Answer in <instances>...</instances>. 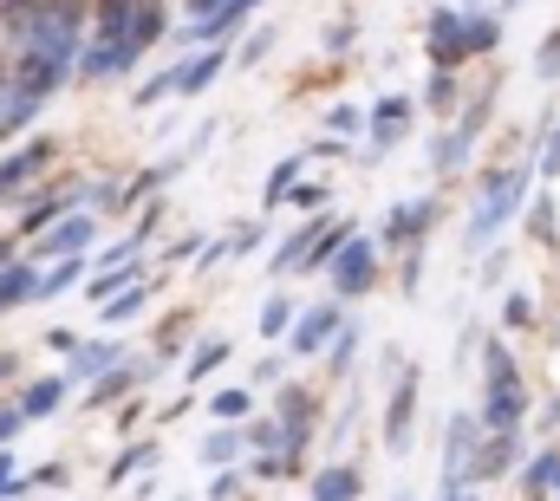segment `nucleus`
I'll use <instances>...</instances> for the list:
<instances>
[{"instance_id":"42","label":"nucleus","mask_w":560,"mask_h":501,"mask_svg":"<svg viewBox=\"0 0 560 501\" xmlns=\"http://www.w3.org/2000/svg\"><path fill=\"white\" fill-rule=\"evenodd\" d=\"M326 202H332L326 183H300V189H293V209H306V215H326Z\"/></svg>"},{"instance_id":"12","label":"nucleus","mask_w":560,"mask_h":501,"mask_svg":"<svg viewBox=\"0 0 560 501\" xmlns=\"http://www.w3.org/2000/svg\"><path fill=\"white\" fill-rule=\"evenodd\" d=\"M118 365H125V346H118V339H85V346L66 359V377H72V384H98V377H112Z\"/></svg>"},{"instance_id":"52","label":"nucleus","mask_w":560,"mask_h":501,"mask_svg":"<svg viewBox=\"0 0 560 501\" xmlns=\"http://www.w3.org/2000/svg\"><path fill=\"white\" fill-rule=\"evenodd\" d=\"M515 7H528V0H502V13H515Z\"/></svg>"},{"instance_id":"16","label":"nucleus","mask_w":560,"mask_h":501,"mask_svg":"<svg viewBox=\"0 0 560 501\" xmlns=\"http://www.w3.org/2000/svg\"><path fill=\"white\" fill-rule=\"evenodd\" d=\"M229 352H235V339H222V333H209L196 352H189V365H183V384H209V377L229 365Z\"/></svg>"},{"instance_id":"38","label":"nucleus","mask_w":560,"mask_h":501,"mask_svg":"<svg viewBox=\"0 0 560 501\" xmlns=\"http://www.w3.org/2000/svg\"><path fill=\"white\" fill-rule=\"evenodd\" d=\"M535 170H541V183H560V125L535 143Z\"/></svg>"},{"instance_id":"50","label":"nucleus","mask_w":560,"mask_h":501,"mask_svg":"<svg viewBox=\"0 0 560 501\" xmlns=\"http://www.w3.org/2000/svg\"><path fill=\"white\" fill-rule=\"evenodd\" d=\"M436 501H476V489H443Z\"/></svg>"},{"instance_id":"27","label":"nucleus","mask_w":560,"mask_h":501,"mask_svg":"<svg viewBox=\"0 0 560 501\" xmlns=\"http://www.w3.org/2000/svg\"><path fill=\"white\" fill-rule=\"evenodd\" d=\"M502 46V13H469V59H482V53H495Z\"/></svg>"},{"instance_id":"7","label":"nucleus","mask_w":560,"mask_h":501,"mask_svg":"<svg viewBox=\"0 0 560 501\" xmlns=\"http://www.w3.org/2000/svg\"><path fill=\"white\" fill-rule=\"evenodd\" d=\"M92 235H98V222H92V209H72V215H59L46 235H39V248L33 260H72V254L92 248Z\"/></svg>"},{"instance_id":"39","label":"nucleus","mask_w":560,"mask_h":501,"mask_svg":"<svg viewBox=\"0 0 560 501\" xmlns=\"http://www.w3.org/2000/svg\"><path fill=\"white\" fill-rule=\"evenodd\" d=\"M528 235L535 242H555V196L541 189V202H528Z\"/></svg>"},{"instance_id":"28","label":"nucleus","mask_w":560,"mask_h":501,"mask_svg":"<svg viewBox=\"0 0 560 501\" xmlns=\"http://www.w3.org/2000/svg\"><path fill=\"white\" fill-rule=\"evenodd\" d=\"M242 450H248V430H235V423H222V430H215V436L202 443V463H215V469H222V463H235Z\"/></svg>"},{"instance_id":"45","label":"nucleus","mask_w":560,"mask_h":501,"mask_svg":"<svg viewBox=\"0 0 560 501\" xmlns=\"http://www.w3.org/2000/svg\"><path fill=\"white\" fill-rule=\"evenodd\" d=\"M20 404H0V450H13V436H20Z\"/></svg>"},{"instance_id":"3","label":"nucleus","mask_w":560,"mask_h":501,"mask_svg":"<svg viewBox=\"0 0 560 501\" xmlns=\"http://www.w3.org/2000/svg\"><path fill=\"white\" fill-rule=\"evenodd\" d=\"M436 229V202L430 196H411V202H392L385 209V222H378V248L385 254H411V248H423V235Z\"/></svg>"},{"instance_id":"1","label":"nucleus","mask_w":560,"mask_h":501,"mask_svg":"<svg viewBox=\"0 0 560 501\" xmlns=\"http://www.w3.org/2000/svg\"><path fill=\"white\" fill-rule=\"evenodd\" d=\"M528 183H535V156L528 163H515V170H495V176H482V189H476V202H469V222H463V248L482 254L509 222H515V209L528 202Z\"/></svg>"},{"instance_id":"4","label":"nucleus","mask_w":560,"mask_h":501,"mask_svg":"<svg viewBox=\"0 0 560 501\" xmlns=\"http://www.w3.org/2000/svg\"><path fill=\"white\" fill-rule=\"evenodd\" d=\"M418 391H423L418 365H398V377H392V397H385V450H392V456H405V450H411V423H418Z\"/></svg>"},{"instance_id":"47","label":"nucleus","mask_w":560,"mask_h":501,"mask_svg":"<svg viewBox=\"0 0 560 501\" xmlns=\"http://www.w3.org/2000/svg\"><path fill=\"white\" fill-rule=\"evenodd\" d=\"M242 496V476H235V469H229V476H215V489H209V501H235Z\"/></svg>"},{"instance_id":"9","label":"nucleus","mask_w":560,"mask_h":501,"mask_svg":"<svg viewBox=\"0 0 560 501\" xmlns=\"http://www.w3.org/2000/svg\"><path fill=\"white\" fill-rule=\"evenodd\" d=\"M52 156H59V143H52V137H33L26 150H13V156L0 163V202L26 196V189H33V176H39V170H46Z\"/></svg>"},{"instance_id":"17","label":"nucleus","mask_w":560,"mask_h":501,"mask_svg":"<svg viewBox=\"0 0 560 501\" xmlns=\"http://www.w3.org/2000/svg\"><path fill=\"white\" fill-rule=\"evenodd\" d=\"M26 300H39V260L0 267V313H7V306H26Z\"/></svg>"},{"instance_id":"6","label":"nucleus","mask_w":560,"mask_h":501,"mask_svg":"<svg viewBox=\"0 0 560 501\" xmlns=\"http://www.w3.org/2000/svg\"><path fill=\"white\" fill-rule=\"evenodd\" d=\"M326 280H332V293H339V300H359V293H372V280H378V242H372V235H359L352 248L326 267Z\"/></svg>"},{"instance_id":"20","label":"nucleus","mask_w":560,"mask_h":501,"mask_svg":"<svg viewBox=\"0 0 560 501\" xmlns=\"http://www.w3.org/2000/svg\"><path fill=\"white\" fill-rule=\"evenodd\" d=\"M469 150H476V137L450 125L443 137H436V143H430V170H436V176H456V170L469 163Z\"/></svg>"},{"instance_id":"32","label":"nucleus","mask_w":560,"mask_h":501,"mask_svg":"<svg viewBox=\"0 0 560 501\" xmlns=\"http://www.w3.org/2000/svg\"><path fill=\"white\" fill-rule=\"evenodd\" d=\"M535 319H541V306H535V293H509V300H502V326H509V333H528Z\"/></svg>"},{"instance_id":"35","label":"nucleus","mask_w":560,"mask_h":501,"mask_svg":"<svg viewBox=\"0 0 560 501\" xmlns=\"http://www.w3.org/2000/svg\"><path fill=\"white\" fill-rule=\"evenodd\" d=\"M326 130H332V137H359V130H372V112H359V105H332V112H326Z\"/></svg>"},{"instance_id":"48","label":"nucleus","mask_w":560,"mask_h":501,"mask_svg":"<svg viewBox=\"0 0 560 501\" xmlns=\"http://www.w3.org/2000/svg\"><path fill=\"white\" fill-rule=\"evenodd\" d=\"M222 7H229V0H183V13H189V20H215Z\"/></svg>"},{"instance_id":"22","label":"nucleus","mask_w":560,"mask_h":501,"mask_svg":"<svg viewBox=\"0 0 560 501\" xmlns=\"http://www.w3.org/2000/svg\"><path fill=\"white\" fill-rule=\"evenodd\" d=\"M92 273V254H72V260H52L46 273H39V300H59V293H72L79 280Z\"/></svg>"},{"instance_id":"29","label":"nucleus","mask_w":560,"mask_h":501,"mask_svg":"<svg viewBox=\"0 0 560 501\" xmlns=\"http://www.w3.org/2000/svg\"><path fill=\"white\" fill-rule=\"evenodd\" d=\"M150 463H156V443H131V450H118V456H112V469H105V482L118 489L125 476H138V469H150Z\"/></svg>"},{"instance_id":"30","label":"nucleus","mask_w":560,"mask_h":501,"mask_svg":"<svg viewBox=\"0 0 560 501\" xmlns=\"http://www.w3.org/2000/svg\"><path fill=\"white\" fill-rule=\"evenodd\" d=\"M293 319H300V313H293V300H287V293H268V306H261V339H287V333H293Z\"/></svg>"},{"instance_id":"44","label":"nucleus","mask_w":560,"mask_h":501,"mask_svg":"<svg viewBox=\"0 0 560 501\" xmlns=\"http://www.w3.org/2000/svg\"><path fill=\"white\" fill-rule=\"evenodd\" d=\"M46 346H52V352H59V359H72V352H79V346H85V339H79V333H72V326H52V333H46Z\"/></svg>"},{"instance_id":"53","label":"nucleus","mask_w":560,"mask_h":501,"mask_svg":"<svg viewBox=\"0 0 560 501\" xmlns=\"http://www.w3.org/2000/svg\"><path fill=\"white\" fill-rule=\"evenodd\" d=\"M392 501H418V496H411V489H398V496H392Z\"/></svg>"},{"instance_id":"14","label":"nucleus","mask_w":560,"mask_h":501,"mask_svg":"<svg viewBox=\"0 0 560 501\" xmlns=\"http://www.w3.org/2000/svg\"><path fill=\"white\" fill-rule=\"evenodd\" d=\"M515 463H528V456H522V436H489V430H482V450H476V482H495V476H509Z\"/></svg>"},{"instance_id":"2","label":"nucleus","mask_w":560,"mask_h":501,"mask_svg":"<svg viewBox=\"0 0 560 501\" xmlns=\"http://www.w3.org/2000/svg\"><path fill=\"white\" fill-rule=\"evenodd\" d=\"M423 53H430V66L463 72V66H469V13H463V7H436V13L423 20Z\"/></svg>"},{"instance_id":"8","label":"nucleus","mask_w":560,"mask_h":501,"mask_svg":"<svg viewBox=\"0 0 560 501\" xmlns=\"http://www.w3.org/2000/svg\"><path fill=\"white\" fill-rule=\"evenodd\" d=\"M339 306L332 300H319V306H306L300 319H293V333H287V352H300V359H313V352H326L332 339H339Z\"/></svg>"},{"instance_id":"49","label":"nucleus","mask_w":560,"mask_h":501,"mask_svg":"<svg viewBox=\"0 0 560 501\" xmlns=\"http://www.w3.org/2000/svg\"><path fill=\"white\" fill-rule=\"evenodd\" d=\"M13 489H20V482H13V450H0V501L13 496Z\"/></svg>"},{"instance_id":"37","label":"nucleus","mask_w":560,"mask_h":501,"mask_svg":"<svg viewBox=\"0 0 560 501\" xmlns=\"http://www.w3.org/2000/svg\"><path fill=\"white\" fill-rule=\"evenodd\" d=\"M163 98H176V66H163L156 79H143L138 85V105L150 112V105H163Z\"/></svg>"},{"instance_id":"46","label":"nucleus","mask_w":560,"mask_h":501,"mask_svg":"<svg viewBox=\"0 0 560 501\" xmlns=\"http://www.w3.org/2000/svg\"><path fill=\"white\" fill-rule=\"evenodd\" d=\"M398 280H405V293H418V280H423V248L405 254V273H398Z\"/></svg>"},{"instance_id":"25","label":"nucleus","mask_w":560,"mask_h":501,"mask_svg":"<svg viewBox=\"0 0 560 501\" xmlns=\"http://www.w3.org/2000/svg\"><path fill=\"white\" fill-rule=\"evenodd\" d=\"M59 215H72V196H39V202H26V215H20V235H46Z\"/></svg>"},{"instance_id":"24","label":"nucleus","mask_w":560,"mask_h":501,"mask_svg":"<svg viewBox=\"0 0 560 501\" xmlns=\"http://www.w3.org/2000/svg\"><path fill=\"white\" fill-rule=\"evenodd\" d=\"M423 105H430L436 118H450V112L463 105V72H443V66H430V85H423Z\"/></svg>"},{"instance_id":"5","label":"nucleus","mask_w":560,"mask_h":501,"mask_svg":"<svg viewBox=\"0 0 560 501\" xmlns=\"http://www.w3.org/2000/svg\"><path fill=\"white\" fill-rule=\"evenodd\" d=\"M476 450H482V417H450V430H443V489H469Z\"/></svg>"},{"instance_id":"33","label":"nucleus","mask_w":560,"mask_h":501,"mask_svg":"<svg viewBox=\"0 0 560 501\" xmlns=\"http://www.w3.org/2000/svg\"><path fill=\"white\" fill-rule=\"evenodd\" d=\"M189 346V313H170L163 326H156V359H176Z\"/></svg>"},{"instance_id":"31","label":"nucleus","mask_w":560,"mask_h":501,"mask_svg":"<svg viewBox=\"0 0 560 501\" xmlns=\"http://www.w3.org/2000/svg\"><path fill=\"white\" fill-rule=\"evenodd\" d=\"M209 410H215L222 423H242V417L255 410V391H242V384H229V391H215V397H209Z\"/></svg>"},{"instance_id":"34","label":"nucleus","mask_w":560,"mask_h":501,"mask_svg":"<svg viewBox=\"0 0 560 501\" xmlns=\"http://www.w3.org/2000/svg\"><path fill=\"white\" fill-rule=\"evenodd\" d=\"M359 339H365V333L346 319V326H339V339L326 346V365H332V372H352V359H359Z\"/></svg>"},{"instance_id":"18","label":"nucleus","mask_w":560,"mask_h":501,"mask_svg":"<svg viewBox=\"0 0 560 501\" xmlns=\"http://www.w3.org/2000/svg\"><path fill=\"white\" fill-rule=\"evenodd\" d=\"M548 489H560V443H548L541 456H528V463H522V496L541 501Z\"/></svg>"},{"instance_id":"26","label":"nucleus","mask_w":560,"mask_h":501,"mask_svg":"<svg viewBox=\"0 0 560 501\" xmlns=\"http://www.w3.org/2000/svg\"><path fill=\"white\" fill-rule=\"evenodd\" d=\"M143 306H150V280H131V287H125V293H118V300H105V306H98V313H105V319H112V326H125V319H138Z\"/></svg>"},{"instance_id":"19","label":"nucleus","mask_w":560,"mask_h":501,"mask_svg":"<svg viewBox=\"0 0 560 501\" xmlns=\"http://www.w3.org/2000/svg\"><path fill=\"white\" fill-rule=\"evenodd\" d=\"M502 384H522V365L509 339H482V391H502Z\"/></svg>"},{"instance_id":"10","label":"nucleus","mask_w":560,"mask_h":501,"mask_svg":"<svg viewBox=\"0 0 560 501\" xmlns=\"http://www.w3.org/2000/svg\"><path fill=\"white\" fill-rule=\"evenodd\" d=\"M255 7H261V0H229L215 20H196V26H183L176 39H183V46H196V53H209V46H229V39H235V33L255 20Z\"/></svg>"},{"instance_id":"43","label":"nucleus","mask_w":560,"mask_h":501,"mask_svg":"<svg viewBox=\"0 0 560 501\" xmlns=\"http://www.w3.org/2000/svg\"><path fill=\"white\" fill-rule=\"evenodd\" d=\"M261 235H268L261 222H248V229H235V235H229V260H242V254H255V248H261Z\"/></svg>"},{"instance_id":"36","label":"nucleus","mask_w":560,"mask_h":501,"mask_svg":"<svg viewBox=\"0 0 560 501\" xmlns=\"http://www.w3.org/2000/svg\"><path fill=\"white\" fill-rule=\"evenodd\" d=\"M275 33H280V26H255V33H248V46L235 53V66H242V72H248V66H261V59L275 53Z\"/></svg>"},{"instance_id":"40","label":"nucleus","mask_w":560,"mask_h":501,"mask_svg":"<svg viewBox=\"0 0 560 501\" xmlns=\"http://www.w3.org/2000/svg\"><path fill=\"white\" fill-rule=\"evenodd\" d=\"M535 72H541L548 85H555V79H560V26H555V33H548V39H541V46H535Z\"/></svg>"},{"instance_id":"51","label":"nucleus","mask_w":560,"mask_h":501,"mask_svg":"<svg viewBox=\"0 0 560 501\" xmlns=\"http://www.w3.org/2000/svg\"><path fill=\"white\" fill-rule=\"evenodd\" d=\"M7 372H13V352H0V377H7Z\"/></svg>"},{"instance_id":"23","label":"nucleus","mask_w":560,"mask_h":501,"mask_svg":"<svg viewBox=\"0 0 560 501\" xmlns=\"http://www.w3.org/2000/svg\"><path fill=\"white\" fill-rule=\"evenodd\" d=\"M359 489H365V482H359L352 463H332V469L313 476V501H359Z\"/></svg>"},{"instance_id":"15","label":"nucleus","mask_w":560,"mask_h":501,"mask_svg":"<svg viewBox=\"0 0 560 501\" xmlns=\"http://www.w3.org/2000/svg\"><path fill=\"white\" fill-rule=\"evenodd\" d=\"M66 391H72V377H33V384L20 391V417H26V423L52 417V410L66 404Z\"/></svg>"},{"instance_id":"41","label":"nucleus","mask_w":560,"mask_h":501,"mask_svg":"<svg viewBox=\"0 0 560 501\" xmlns=\"http://www.w3.org/2000/svg\"><path fill=\"white\" fill-rule=\"evenodd\" d=\"M352 39H359V26H352V13H339V20H332V26L319 33V46H326V53H346Z\"/></svg>"},{"instance_id":"13","label":"nucleus","mask_w":560,"mask_h":501,"mask_svg":"<svg viewBox=\"0 0 560 501\" xmlns=\"http://www.w3.org/2000/svg\"><path fill=\"white\" fill-rule=\"evenodd\" d=\"M222 66H229V53H222V46H209V53H189V59H176V98H196V92H209Z\"/></svg>"},{"instance_id":"11","label":"nucleus","mask_w":560,"mask_h":501,"mask_svg":"<svg viewBox=\"0 0 560 501\" xmlns=\"http://www.w3.org/2000/svg\"><path fill=\"white\" fill-rule=\"evenodd\" d=\"M411 118H418V98H405V92H385L378 105H372V150H398L405 137H411Z\"/></svg>"},{"instance_id":"21","label":"nucleus","mask_w":560,"mask_h":501,"mask_svg":"<svg viewBox=\"0 0 560 501\" xmlns=\"http://www.w3.org/2000/svg\"><path fill=\"white\" fill-rule=\"evenodd\" d=\"M300 170H306V150H300V156H280L275 170H268V183H261V209L293 202V189H300Z\"/></svg>"}]
</instances>
